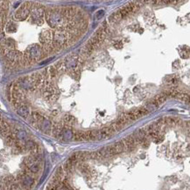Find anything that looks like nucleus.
Wrapping results in <instances>:
<instances>
[{
    "instance_id": "obj_27",
    "label": "nucleus",
    "mask_w": 190,
    "mask_h": 190,
    "mask_svg": "<svg viewBox=\"0 0 190 190\" xmlns=\"http://www.w3.org/2000/svg\"><path fill=\"white\" fill-rule=\"evenodd\" d=\"M5 30L7 32H15L17 31V26L13 22H9L5 26Z\"/></svg>"
},
{
    "instance_id": "obj_17",
    "label": "nucleus",
    "mask_w": 190,
    "mask_h": 190,
    "mask_svg": "<svg viewBox=\"0 0 190 190\" xmlns=\"http://www.w3.org/2000/svg\"><path fill=\"white\" fill-rule=\"evenodd\" d=\"M73 135H74V132L69 128H63L62 132H61V137L64 140L68 141V140L73 139Z\"/></svg>"
},
{
    "instance_id": "obj_4",
    "label": "nucleus",
    "mask_w": 190,
    "mask_h": 190,
    "mask_svg": "<svg viewBox=\"0 0 190 190\" xmlns=\"http://www.w3.org/2000/svg\"><path fill=\"white\" fill-rule=\"evenodd\" d=\"M44 9L42 7H35L31 11V19L33 24L41 26L44 23Z\"/></svg>"
},
{
    "instance_id": "obj_32",
    "label": "nucleus",
    "mask_w": 190,
    "mask_h": 190,
    "mask_svg": "<svg viewBox=\"0 0 190 190\" xmlns=\"http://www.w3.org/2000/svg\"><path fill=\"white\" fill-rule=\"evenodd\" d=\"M5 44L8 47H14L15 46V41L12 39H7L5 40Z\"/></svg>"
},
{
    "instance_id": "obj_8",
    "label": "nucleus",
    "mask_w": 190,
    "mask_h": 190,
    "mask_svg": "<svg viewBox=\"0 0 190 190\" xmlns=\"http://www.w3.org/2000/svg\"><path fill=\"white\" fill-rule=\"evenodd\" d=\"M113 134H114V131L110 127H104L97 131V140L108 139Z\"/></svg>"
},
{
    "instance_id": "obj_28",
    "label": "nucleus",
    "mask_w": 190,
    "mask_h": 190,
    "mask_svg": "<svg viewBox=\"0 0 190 190\" xmlns=\"http://www.w3.org/2000/svg\"><path fill=\"white\" fill-rule=\"evenodd\" d=\"M177 99L179 100H181V101H184L186 102H189V96L188 94H186V93H182V92H179L176 96H175Z\"/></svg>"
},
{
    "instance_id": "obj_30",
    "label": "nucleus",
    "mask_w": 190,
    "mask_h": 190,
    "mask_svg": "<svg viewBox=\"0 0 190 190\" xmlns=\"http://www.w3.org/2000/svg\"><path fill=\"white\" fill-rule=\"evenodd\" d=\"M165 124L170 125H176L178 124V119L174 117H166L165 119Z\"/></svg>"
},
{
    "instance_id": "obj_24",
    "label": "nucleus",
    "mask_w": 190,
    "mask_h": 190,
    "mask_svg": "<svg viewBox=\"0 0 190 190\" xmlns=\"http://www.w3.org/2000/svg\"><path fill=\"white\" fill-rule=\"evenodd\" d=\"M26 136H27V135H26V132L25 131H23V130H19L18 131L16 132V134H15L16 139H18V140H20V141L26 139Z\"/></svg>"
},
{
    "instance_id": "obj_37",
    "label": "nucleus",
    "mask_w": 190,
    "mask_h": 190,
    "mask_svg": "<svg viewBox=\"0 0 190 190\" xmlns=\"http://www.w3.org/2000/svg\"><path fill=\"white\" fill-rule=\"evenodd\" d=\"M0 4H1V2H0Z\"/></svg>"
},
{
    "instance_id": "obj_20",
    "label": "nucleus",
    "mask_w": 190,
    "mask_h": 190,
    "mask_svg": "<svg viewBox=\"0 0 190 190\" xmlns=\"http://www.w3.org/2000/svg\"><path fill=\"white\" fill-rule=\"evenodd\" d=\"M62 130H63L62 126L59 124H56L52 127V132H53V135L56 137V139H60V137H61Z\"/></svg>"
},
{
    "instance_id": "obj_10",
    "label": "nucleus",
    "mask_w": 190,
    "mask_h": 190,
    "mask_svg": "<svg viewBox=\"0 0 190 190\" xmlns=\"http://www.w3.org/2000/svg\"><path fill=\"white\" fill-rule=\"evenodd\" d=\"M122 141H123V143H124V145H125V151H130V152H131V151H133V150L137 147V144H136V142H135V140H134V139H133L132 135L126 137L125 139H124Z\"/></svg>"
},
{
    "instance_id": "obj_18",
    "label": "nucleus",
    "mask_w": 190,
    "mask_h": 190,
    "mask_svg": "<svg viewBox=\"0 0 190 190\" xmlns=\"http://www.w3.org/2000/svg\"><path fill=\"white\" fill-rule=\"evenodd\" d=\"M166 99H167V96L163 93V94H160V95H159V96H157L156 97H155L153 100H152V103L153 104H155L157 107H159L160 105H161V104H163V103L166 101Z\"/></svg>"
},
{
    "instance_id": "obj_2",
    "label": "nucleus",
    "mask_w": 190,
    "mask_h": 190,
    "mask_svg": "<svg viewBox=\"0 0 190 190\" xmlns=\"http://www.w3.org/2000/svg\"><path fill=\"white\" fill-rule=\"evenodd\" d=\"M43 54V49L39 45L30 46L25 53V61H37L39 60Z\"/></svg>"
},
{
    "instance_id": "obj_13",
    "label": "nucleus",
    "mask_w": 190,
    "mask_h": 190,
    "mask_svg": "<svg viewBox=\"0 0 190 190\" xmlns=\"http://www.w3.org/2000/svg\"><path fill=\"white\" fill-rule=\"evenodd\" d=\"M20 180H21V184L25 188H30L34 183L33 178H32L31 176H29L27 175H23V176Z\"/></svg>"
},
{
    "instance_id": "obj_36",
    "label": "nucleus",
    "mask_w": 190,
    "mask_h": 190,
    "mask_svg": "<svg viewBox=\"0 0 190 190\" xmlns=\"http://www.w3.org/2000/svg\"><path fill=\"white\" fill-rule=\"evenodd\" d=\"M182 54H187V55H188V52H187V53H186V51H185V52H183V53H181V55H182ZM181 57H182V58H184V55H182ZM187 57H188V56H187V55H186V58H187Z\"/></svg>"
},
{
    "instance_id": "obj_6",
    "label": "nucleus",
    "mask_w": 190,
    "mask_h": 190,
    "mask_svg": "<svg viewBox=\"0 0 190 190\" xmlns=\"http://www.w3.org/2000/svg\"><path fill=\"white\" fill-rule=\"evenodd\" d=\"M43 96L49 102L55 101L56 99V97H57L56 90H55V89L53 87V85H52L50 82H46V83L45 87H44V90H43Z\"/></svg>"
},
{
    "instance_id": "obj_14",
    "label": "nucleus",
    "mask_w": 190,
    "mask_h": 190,
    "mask_svg": "<svg viewBox=\"0 0 190 190\" xmlns=\"http://www.w3.org/2000/svg\"><path fill=\"white\" fill-rule=\"evenodd\" d=\"M111 148H112V151L114 152V154H119L121 152H123L125 151V145L123 143V141H118L113 145H111Z\"/></svg>"
},
{
    "instance_id": "obj_11",
    "label": "nucleus",
    "mask_w": 190,
    "mask_h": 190,
    "mask_svg": "<svg viewBox=\"0 0 190 190\" xmlns=\"http://www.w3.org/2000/svg\"><path fill=\"white\" fill-rule=\"evenodd\" d=\"M78 63H79V57H78V55H75L68 57L66 60V61L64 62V65H65L66 68H67V69H70V68L76 67Z\"/></svg>"
},
{
    "instance_id": "obj_5",
    "label": "nucleus",
    "mask_w": 190,
    "mask_h": 190,
    "mask_svg": "<svg viewBox=\"0 0 190 190\" xmlns=\"http://www.w3.org/2000/svg\"><path fill=\"white\" fill-rule=\"evenodd\" d=\"M30 3L26 2L25 5H23L18 11H17L14 14V18L19 20V21H21V20H25L26 19L28 18V16L31 12V5H29Z\"/></svg>"
},
{
    "instance_id": "obj_12",
    "label": "nucleus",
    "mask_w": 190,
    "mask_h": 190,
    "mask_svg": "<svg viewBox=\"0 0 190 190\" xmlns=\"http://www.w3.org/2000/svg\"><path fill=\"white\" fill-rule=\"evenodd\" d=\"M40 128L44 133L48 134L52 131V123L48 119L43 118V120L40 123Z\"/></svg>"
},
{
    "instance_id": "obj_15",
    "label": "nucleus",
    "mask_w": 190,
    "mask_h": 190,
    "mask_svg": "<svg viewBox=\"0 0 190 190\" xmlns=\"http://www.w3.org/2000/svg\"><path fill=\"white\" fill-rule=\"evenodd\" d=\"M17 112H18V114L20 117H22L23 118H27L30 116V108L27 105L22 104L20 107L18 108V110H17Z\"/></svg>"
},
{
    "instance_id": "obj_7",
    "label": "nucleus",
    "mask_w": 190,
    "mask_h": 190,
    "mask_svg": "<svg viewBox=\"0 0 190 190\" xmlns=\"http://www.w3.org/2000/svg\"><path fill=\"white\" fill-rule=\"evenodd\" d=\"M5 55L7 58V60L11 62H16V61H23L22 59V55L21 53L15 50H5Z\"/></svg>"
},
{
    "instance_id": "obj_3",
    "label": "nucleus",
    "mask_w": 190,
    "mask_h": 190,
    "mask_svg": "<svg viewBox=\"0 0 190 190\" xmlns=\"http://www.w3.org/2000/svg\"><path fill=\"white\" fill-rule=\"evenodd\" d=\"M68 40V34L65 31L58 30L53 34V45L55 46H63Z\"/></svg>"
},
{
    "instance_id": "obj_31",
    "label": "nucleus",
    "mask_w": 190,
    "mask_h": 190,
    "mask_svg": "<svg viewBox=\"0 0 190 190\" xmlns=\"http://www.w3.org/2000/svg\"><path fill=\"white\" fill-rule=\"evenodd\" d=\"M5 22H6V15H5V13L0 14V25H1V26H4L5 25Z\"/></svg>"
},
{
    "instance_id": "obj_25",
    "label": "nucleus",
    "mask_w": 190,
    "mask_h": 190,
    "mask_svg": "<svg viewBox=\"0 0 190 190\" xmlns=\"http://www.w3.org/2000/svg\"><path fill=\"white\" fill-rule=\"evenodd\" d=\"M27 168H28V170L31 172H33V174H37V172L40 171V165L37 162H34V163L29 165L27 166Z\"/></svg>"
},
{
    "instance_id": "obj_35",
    "label": "nucleus",
    "mask_w": 190,
    "mask_h": 190,
    "mask_svg": "<svg viewBox=\"0 0 190 190\" xmlns=\"http://www.w3.org/2000/svg\"><path fill=\"white\" fill-rule=\"evenodd\" d=\"M103 14H104V11H103L102 10V11H99V12L96 13V18H97V20L100 18V16H102Z\"/></svg>"
},
{
    "instance_id": "obj_21",
    "label": "nucleus",
    "mask_w": 190,
    "mask_h": 190,
    "mask_svg": "<svg viewBox=\"0 0 190 190\" xmlns=\"http://www.w3.org/2000/svg\"><path fill=\"white\" fill-rule=\"evenodd\" d=\"M123 20L122 15H121L119 11H117L114 12L113 14H111L110 17V19H109V20L111 24H116V23L119 22L120 20Z\"/></svg>"
},
{
    "instance_id": "obj_16",
    "label": "nucleus",
    "mask_w": 190,
    "mask_h": 190,
    "mask_svg": "<svg viewBox=\"0 0 190 190\" xmlns=\"http://www.w3.org/2000/svg\"><path fill=\"white\" fill-rule=\"evenodd\" d=\"M10 126L5 121L0 119V133L4 136H7L10 133Z\"/></svg>"
},
{
    "instance_id": "obj_9",
    "label": "nucleus",
    "mask_w": 190,
    "mask_h": 190,
    "mask_svg": "<svg viewBox=\"0 0 190 190\" xmlns=\"http://www.w3.org/2000/svg\"><path fill=\"white\" fill-rule=\"evenodd\" d=\"M52 40H53V33H52L50 31L44 30L43 32H40V41L42 44H44V45L50 44Z\"/></svg>"
},
{
    "instance_id": "obj_29",
    "label": "nucleus",
    "mask_w": 190,
    "mask_h": 190,
    "mask_svg": "<svg viewBox=\"0 0 190 190\" xmlns=\"http://www.w3.org/2000/svg\"><path fill=\"white\" fill-rule=\"evenodd\" d=\"M74 122H75V118H74L73 116H70V115H66L65 116V117H64V123L67 125H71Z\"/></svg>"
},
{
    "instance_id": "obj_1",
    "label": "nucleus",
    "mask_w": 190,
    "mask_h": 190,
    "mask_svg": "<svg viewBox=\"0 0 190 190\" xmlns=\"http://www.w3.org/2000/svg\"><path fill=\"white\" fill-rule=\"evenodd\" d=\"M46 20L47 24L53 28L62 27L66 24V19L58 11H48L46 12Z\"/></svg>"
},
{
    "instance_id": "obj_33",
    "label": "nucleus",
    "mask_w": 190,
    "mask_h": 190,
    "mask_svg": "<svg viewBox=\"0 0 190 190\" xmlns=\"http://www.w3.org/2000/svg\"><path fill=\"white\" fill-rule=\"evenodd\" d=\"M56 74H57L56 68H55V67H51V68L49 69V75H50V76H51V77H55V76L56 75Z\"/></svg>"
},
{
    "instance_id": "obj_26",
    "label": "nucleus",
    "mask_w": 190,
    "mask_h": 190,
    "mask_svg": "<svg viewBox=\"0 0 190 190\" xmlns=\"http://www.w3.org/2000/svg\"><path fill=\"white\" fill-rule=\"evenodd\" d=\"M112 130H113V131L115 132V131H119L122 128H124V125L121 124L119 121H116L115 123H113L110 126Z\"/></svg>"
},
{
    "instance_id": "obj_23",
    "label": "nucleus",
    "mask_w": 190,
    "mask_h": 190,
    "mask_svg": "<svg viewBox=\"0 0 190 190\" xmlns=\"http://www.w3.org/2000/svg\"><path fill=\"white\" fill-rule=\"evenodd\" d=\"M73 139L75 141H87L86 139V134L82 131H76L73 135Z\"/></svg>"
},
{
    "instance_id": "obj_34",
    "label": "nucleus",
    "mask_w": 190,
    "mask_h": 190,
    "mask_svg": "<svg viewBox=\"0 0 190 190\" xmlns=\"http://www.w3.org/2000/svg\"><path fill=\"white\" fill-rule=\"evenodd\" d=\"M114 46L116 47V48H117V49H120L121 47L123 46V43H122V41H117L115 44H114Z\"/></svg>"
},
{
    "instance_id": "obj_22",
    "label": "nucleus",
    "mask_w": 190,
    "mask_h": 190,
    "mask_svg": "<svg viewBox=\"0 0 190 190\" xmlns=\"http://www.w3.org/2000/svg\"><path fill=\"white\" fill-rule=\"evenodd\" d=\"M180 79L178 78L177 75H172V76H168L166 79V83L169 86H175L179 83Z\"/></svg>"
},
{
    "instance_id": "obj_19",
    "label": "nucleus",
    "mask_w": 190,
    "mask_h": 190,
    "mask_svg": "<svg viewBox=\"0 0 190 190\" xmlns=\"http://www.w3.org/2000/svg\"><path fill=\"white\" fill-rule=\"evenodd\" d=\"M30 117H31V123L32 125H35V124L40 125V123L43 120V117L39 112H36V111H33Z\"/></svg>"
}]
</instances>
